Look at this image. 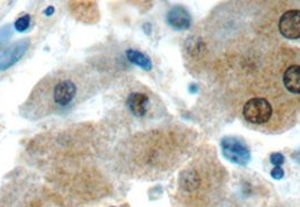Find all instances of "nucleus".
Returning <instances> with one entry per match:
<instances>
[{
	"label": "nucleus",
	"mask_w": 300,
	"mask_h": 207,
	"mask_svg": "<svg viewBox=\"0 0 300 207\" xmlns=\"http://www.w3.org/2000/svg\"><path fill=\"white\" fill-rule=\"evenodd\" d=\"M96 79L93 72L84 68L59 69L36 84L20 113L34 121L70 110L95 93Z\"/></svg>",
	"instance_id": "1"
},
{
	"label": "nucleus",
	"mask_w": 300,
	"mask_h": 207,
	"mask_svg": "<svg viewBox=\"0 0 300 207\" xmlns=\"http://www.w3.org/2000/svg\"><path fill=\"white\" fill-rule=\"evenodd\" d=\"M220 146L223 157L230 162L239 164V166H247L251 161V152L247 145L237 137H223L220 142Z\"/></svg>",
	"instance_id": "2"
},
{
	"label": "nucleus",
	"mask_w": 300,
	"mask_h": 207,
	"mask_svg": "<svg viewBox=\"0 0 300 207\" xmlns=\"http://www.w3.org/2000/svg\"><path fill=\"white\" fill-rule=\"evenodd\" d=\"M243 115L252 124H264L271 119L272 106L264 98H252L244 105Z\"/></svg>",
	"instance_id": "3"
},
{
	"label": "nucleus",
	"mask_w": 300,
	"mask_h": 207,
	"mask_svg": "<svg viewBox=\"0 0 300 207\" xmlns=\"http://www.w3.org/2000/svg\"><path fill=\"white\" fill-rule=\"evenodd\" d=\"M30 47V40H20L9 45L7 49L0 54V71L7 70L10 67L15 66L21 57L25 55Z\"/></svg>",
	"instance_id": "4"
},
{
	"label": "nucleus",
	"mask_w": 300,
	"mask_h": 207,
	"mask_svg": "<svg viewBox=\"0 0 300 207\" xmlns=\"http://www.w3.org/2000/svg\"><path fill=\"white\" fill-rule=\"evenodd\" d=\"M279 31L289 40L300 39V10H288L281 16Z\"/></svg>",
	"instance_id": "5"
},
{
	"label": "nucleus",
	"mask_w": 300,
	"mask_h": 207,
	"mask_svg": "<svg viewBox=\"0 0 300 207\" xmlns=\"http://www.w3.org/2000/svg\"><path fill=\"white\" fill-rule=\"evenodd\" d=\"M167 23L171 28L176 31H185L189 29L192 18L190 13L182 6H175L167 13Z\"/></svg>",
	"instance_id": "6"
},
{
	"label": "nucleus",
	"mask_w": 300,
	"mask_h": 207,
	"mask_svg": "<svg viewBox=\"0 0 300 207\" xmlns=\"http://www.w3.org/2000/svg\"><path fill=\"white\" fill-rule=\"evenodd\" d=\"M127 106L133 115L142 117L146 115L149 107V97L143 93H132L128 96Z\"/></svg>",
	"instance_id": "7"
},
{
	"label": "nucleus",
	"mask_w": 300,
	"mask_h": 207,
	"mask_svg": "<svg viewBox=\"0 0 300 207\" xmlns=\"http://www.w3.org/2000/svg\"><path fill=\"white\" fill-rule=\"evenodd\" d=\"M283 83L288 92L300 94V66H290L283 74Z\"/></svg>",
	"instance_id": "8"
},
{
	"label": "nucleus",
	"mask_w": 300,
	"mask_h": 207,
	"mask_svg": "<svg viewBox=\"0 0 300 207\" xmlns=\"http://www.w3.org/2000/svg\"><path fill=\"white\" fill-rule=\"evenodd\" d=\"M126 55L129 62H131L133 66H137L146 71H150L153 69V62L150 60V57L141 51L129 49L126 51Z\"/></svg>",
	"instance_id": "9"
},
{
	"label": "nucleus",
	"mask_w": 300,
	"mask_h": 207,
	"mask_svg": "<svg viewBox=\"0 0 300 207\" xmlns=\"http://www.w3.org/2000/svg\"><path fill=\"white\" fill-rule=\"evenodd\" d=\"M30 25H31V16L29 14H25L15 20L14 27L16 31L19 32V33H23V32L29 29Z\"/></svg>",
	"instance_id": "10"
},
{
	"label": "nucleus",
	"mask_w": 300,
	"mask_h": 207,
	"mask_svg": "<svg viewBox=\"0 0 300 207\" xmlns=\"http://www.w3.org/2000/svg\"><path fill=\"white\" fill-rule=\"evenodd\" d=\"M10 36H12V29H10L9 26H5V27L0 28V49L9 40Z\"/></svg>",
	"instance_id": "11"
},
{
	"label": "nucleus",
	"mask_w": 300,
	"mask_h": 207,
	"mask_svg": "<svg viewBox=\"0 0 300 207\" xmlns=\"http://www.w3.org/2000/svg\"><path fill=\"white\" fill-rule=\"evenodd\" d=\"M270 160H271V163L274 164L276 167H280L281 164L285 163V157H283V155H281V153L276 152V153H272Z\"/></svg>",
	"instance_id": "12"
},
{
	"label": "nucleus",
	"mask_w": 300,
	"mask_h": 207,
	"mask_svg": "<svg viewBox=\"0 0 300 207\" xmlns=\"http://www.w3.org/2000/svg\"><path fill=\"white\" fill-rule=\"evenodd\" d=\"M271 176L273 179L280 180L285 176V171H283V169L281 167H276L273 168V170L271 171Z\"/></svg>",
	"instance_id": "13"
},
{
	"label": "nucleus",
	"mask_w": 300,
	"mask_h": 207,
	"mask_svg": "<svg viewBox=\"0 0 300 207\" xmlns=\"http://www.w3.org/2000/svg\"><path fill=\"white\" fill-rule=\"evenodd\" d=\"M53 13H55V7H53V6L46 7L45 10H44V14H45L46 16H51Z\"/></svg>",
	"instance_id": "14"
},
{
	"label": "nucleus",
	"mask_w": 300,
	"mask_h": 207,
	"mask_svg": "<svg viewBox=\"0 0 300 207\" xmlns=\"http://www.w3.org/2000/svg\"><path fill=\"white\" fill-rule=\"evenodd\" d=\"M293 158H294V160L298 161V162L300 163V151H298V152L294 153V155H293Z\"/></svg>",
	"instance_id": "15"
},
{
	"label": "nucleus",
	"mask_w": 300,
	"mask_h": 207,
	"mask_svg": "<svg viewBox=\"0 0 300 207\" xmlns=\"http://www.w3.org/2000/svg\"><path fill=\"white\" fill-rule=\"evenodd\" d=\"M190 92H192V93H196L197 92L195 84H192V87L190 88Z\"/></svg>",
	"instance_id": "16"
}]
</instances>
